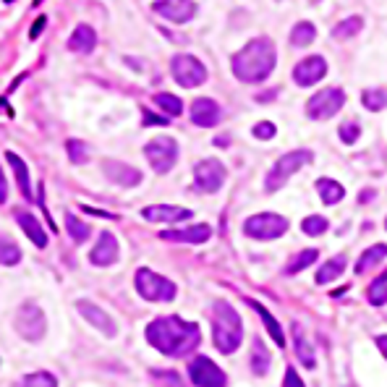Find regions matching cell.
<instances>
[{"instance_id": "6da1fadb", "label": "cell", "mask_w": 387, "mask_h": 387, "mask_svg": "<svg viewBox=\"0 0 387 387\" xmlns=\"http://www.w3.org/2000/svg\"><path fill=\"white\" fill-rule=\"evenodd\" d=\"M147 343L165 356L181 359L189 356L202 343V330L196 322H186L181 317H157L144 330Z\"/></svg>"}, {"instance_id": "7a4b0ae2", "label": "cell", "mask_w": 387, "mask_h": 387, "mask_svg": "<svg viewBox=\"0 0 387 387\" xmlns=\"http://www.w3.org/2000/svg\"><path fill=\"white\" fill-rule=\"evenodd\" d=\"M278 63V50L270 37H257L231 58L233 76L244 84H259L270 76Z\"/></svg>"}, {"instance_id": "3957f363", "label": "cell", "mask_w": 387, "mask_h": 387, "mask_svg": "<svg viewBox=\"0 0 387 387\" xmlns=\"http://www.w3.org/2000/svg\"><path fill=\"white\" fill-rule=\"evenodd\" d=\"M212 343L222 356H231L244 343V322L228 301L212 304Z\"/></svg>"}, {"instance_id": "277c9868", "label": "cell", "mask_w": 387, "mask_h": 387, "mask_svg": "<svg viewBox=\"0 0 387 387\" xmlns=\"http://www.w3.org/2000/svg\"><path fill=\"white\" fill-rule=\"evenodd\" d=\"M311 160H314V155H311L309 149H293V152H285V155L270 168V173H267V178H264V191L267 193L280 191L285 183H288V178L296 176L304 165H309Z\"/></svg>"}, {"instance_id": "5b68a950", "label": "cell", "mask_w": 387, "mask_h": 387, "mask_svg": "<svg viewBox=\"0 0 387 387\" xmlns=\"http://www.w3.org/2000/svg\"><path fill=\"white\" fill-rule=\"evenodd\" d=\"M134 285H136V293L144 298V301H173L176 293H178V288L173 280H168L165 275H160V272L149 270V267H139L136 275H134Z\"/></svg>"}, {"instance_id": "8992f818", "label": "cell", "mask_w": 387, "mask_h": 387, "mask_svg": "<svg viewBox=\"0 0 387 387\" xmlns=\"http://www.w3.org/2000/svg\"><path fill=\"white\" fill-rule=\"evenodd\" d=\"M13 327L16 333L29 340V343H39L45 333H48V320H45V311L39 309V304L34 301H24L19 309H16V317H13Z\"/></svg>"}, {"instance_id": "52a82bcc", "label": "cell", "mask_w": 387, "mask_h": 387, "mask_svg": "<svg viewBox=\"0 0 387 387\" xmlns=\"http://www.w3.org/2000/svg\"><path fill=\"white\" fill-rule=\"evenodd\" d=\"M288 228H291V222L278 212H259L244 222V233L254 241H275L285 236Z\"/></svg>"}, {"instance_id": "ba28073f", "label": "cell", "mask_w": 387, "mask_h": 387, "mask_svg": "<svg viewBox=\"0 0 387 387\" xmlns=\"http://www.w3.org/2000/svg\"><path fill=\"white\" fill-rule=\"evenodd\" d=\"M170 74L176 79V84L183 90H193V87H202L207 81V68L199 58H193L189 52H178L173 55L170 61Z\"/></svg>"}, {"instance_id": "9c48e42d", "label": "cell", "mask_w": 387, "mask_h": 387, "mask_svg": "<svg viewBox=\"0 0 387 387\" xmlns=\"http://www.w3.org/2000/svg\"><path fill=\"white\" fill-rule=\"evenodd\" d=\"M144 157L149 160V165L155 173H170L173 165L178 163V142L173 136H155L144 144Z\"/></svg>"}, {"instance_id": "30bf717a", "label": "cell", "mask_w": 387, "mask_h": 387, "mask_svg": "<svg viewBox=\"0 0 387 387\" xmlns=\"http://www.w3.org/2000/svg\"><path fill=\"white\" fill-rule=\"evenodd\" d=\"M343 105H346V92L340 87H327V90H320L306 100V116L311 121H327L335 113H340Z\"/></svg>"}, {"instance_id": "8fae6325", "label": "cell", "mask_w": 387, "mask_h": 387, "mask_svg": "<svg viewBox=\"0 0 387 387\" xmlns=\"http://www.w3.org/2000/svg\"><path fill=\"white\" fill-rule=\"evenodd\" d=\"M225 178H228V170L215 157H207L202 163H196V168H193V189L202 193L220 191Z\"/></svg>"}, {"instance_id": "7c38bea8", "label": "cell", "mask_w": 387, "mask_h": 387, "mask_svg": "<svg viewBox=\"0 0 387 387\" xmlns=\"http://www.w3.org/2000/svg\"><path fill=\"white\" fill-rule=\"evenodd\" d=\"M189 377L196 387H228V375L207 356H196L189 362Z\"/></svg>"}, {"instance_id": "4fadbf2b", "label": "cell", "mask_w": 387, "mask_h": 387, "mask_svg": "<svg viewBox=\"0 0 387 387\" xmlns=\"http://www.w3.org/2000/svg\"><path fill=\"white\" fill-rule=\"evenodd\" d=\"M76 309H79V314L94 327V330H100V333L107 337H116V333H118L116 320H113L103 306H97V304L87 301V298H81V301H76Z\"/></svg>"}, {"instance_id": "5bb4252c", "label": "cell", "mask_w": 387, "mask_h": 387, "mask_svg": "<svg viewBox=\"0 0 387 387\" xmlns=\"http://www.w3.org/2000/svg\"><path fill=\"white\" fill-rule=\"evenodd\" d=\"M152 11L173 21V24H186L196 16V3L193 0H155Z\"/></svg>"}, {"instance_id": "9a60e30c", "label": "cell", "mask_w": 387, "mask_h": 387, "mask_svg": "<svg viewBox=\"0 0 387 387\" xmlns=\"http://www.w3.org/2000/svg\"><path fill=\"white\" fill-rule=\"evenodd\" d=\"M324 76H327V61L322 55H309L293 68V81L298 87H314Z\"/></svg>"}, {"instance_id": "2e32d148", "label": "cell", "mask_w": 387, "mask_h": 387, "mask_svg": "<svg viewBox=\"0 0 387 387\" xmlns=\"http://www.w3.org/2000/svg\"><path fill=\"white\" fill-rule=\"evenodd\" d=\"M118 254H121V246H118V238L110 231L100 233L97 244L90 251V262L94 267H110L118 262Z\"/></svg>"}, {"instance_id": "e0dca14e", "label": "cell", "mask_w": 387, "mask_h": 387, "mask_svg": "<svg viewBox=\"0 0 387 387\" xmlns=\"http://www.w3.org/2000/svg\"><path fill=\"white\" fill-rule=\"evenodd\" d=\"M189 113H191V123L199 126V129H212V126H218L222 121V107L215 100H209V97L193 100Z\"/></svg>"}, {"instance_id": "ac0fdd59", "label": "cell", "mask_w": 387, "mask_h": 387, "mask_svg": "<svg viewBox=\"0 0 387 387\" xmlns=\"http://www.w3.org/2000/svg\"><path fill=\"white\" fill-rule=\"evenodd\" d=\"M103 173L107 176V181L118 183V186H123V189H131V186H139V183H142V173L134 168V165L121 163V160H105Z\"/></svg>"}, {"instance_id": "d6986e66", "label": "cell", "mask_w": 387, "mask_h": 387, "mask_svg": "<svg viewBox=\"0 0 387 387\" xmlns=\"http://www.w3.org/2000/svg\"><path fill=\"white\" fill-rule=\"evenodd\" d=\"M212 236V228L209 225H189V228H170V231H163L160 238L163 241H170V244H207Z\"/></svg>"}, {"instance_id": "ffe728a7", "label": "cell", "mask_w": 387, "mask_h": 387, "mask_svg": "<svg viewBox=\"0 0 387 387\" xmlns=\"http://www.w3.org/2000/svg\"><path fill=\"white\" fill-rule=\"evenodd\" d=\"M193 212L191 209H186V207H176V205H149L142 209V218L147 222H183V220H189Z\"/></svg>"}, {"instance_id": "44dd1931", "label": "cell", "mask_w": 387, "mask_h": 387, "mask_svg": "<svg viewBox=\"0 0 387 387\" xmlns=\"http://www.w3.org/2000/svg\"><path fill=\"white\" fill-rule=\"evenodd\" d=\"M13 218H16V222L21 225V231L29 236V241L37 246V249H45L48 246V233H45V228L39 225V220L32 215V212H26V209H16L13 212Z\"/></svg>"}, {"instance_id": "7402d4cb", "label": "cell", "mask_w": 387, "mask_h": 387, "mask_svg": "<svg viewBox=\"0 0 387 387\" xmlns=\"http://www.w3.org/2000/svg\"><path fill=\"white\" fill-rule=\"evenodd\" d=\"M97 48V32L90 24H79L74 34L68 37V50L79 52V55H90Z\"/></svg>"}, {"instance_id": "603a6c76", "label": "cell", "mask_w": 387, "mask_h": 387, "mask_svg": "<svg viewBox=\"0 0 387 387\" xmlns=\"http://www.w3.org/2000/svg\"><path fill=\"white\" fill-rule=\"evenodd\" d=\"M6 160H8L13 176H16V183H19V191H21V196H24V202H32L34 193H32V183H29V168H26V163L16 155V152H11V149L6 152Z\"/></svg>"}, {"instance_id": "cb8c5ba5", "label": "cell", "mask_w": 387, "mask_h": 387, "mask_svg": "<svg viewBox=\"0 0 387 387\" xmlns=\"http://www.w3.org/2000/svg\"><path fill=\"white\" fill-rule=\"evenodd\" d=\"M293 348H296V356L298 362L304 364L306 369H314L317 366V356H314V348H311V340L306 337V333H304V327L298 322H293Z\"/></svg>"}, {"instance_id": "d4e9b609", "label": "cell", "mask_w": 387, "mask_h": 387, "mask_svg": "<svg viewBox=\"0 0 387 387\" xmlns=\"http://www.w3.org/2000/svg\"><path fill=\"white\" fill-rule=\"evenodd\" d=\"M246 301H249V304H251V309H254L259 317H262V322H264L267 333H270L272 340H275V346H280V348H283V346H285V335H283V327L278 324V320H275V317H272L270 311L264 309V306H262L259 301H254V298H246Z\"/></svg>"}, {"instance_id": "484cf974", "label": "cell", "mask_w": 387, "mask_h": 387, "mask_svg": "<svg viewBox=\"0 0 387 387\" xmlns=\"http://www.w3.org/2000/svg\"><path fill=\"white\" fill-rule=\"evenodd\" d=\"M387 257V244H375V246H369L366 251L362 254V259L356 262V272L359 275H364V272H369V270H375L377 264H382Z\"/></svg>"}, {"instance_id": "4316f807", "label": "cell", "mask_w": 387, "mask_h": 387, "mask_svg": "<svg viewBox=\"0 0 387 387\" xmlns=\"http://www.w3.org/2000/svg\"><path fill=\"white\" fill-rule=\"evenodd\" d=\"M270 351L264 348V343L259 340V337H254V343H251V359H249V364H251V372L257 377H264L267 372H270Z\"/></svg>"}, {"instance_id": "83f0119b", "label": "cell", "mask_w": 387, "mask_h": 387, "mask_svg": "<svg viewBox=\"0 0 387 387\" xmlns=\"http://www.w3.org/2000/svg\"><path fill=\"white\" fill-rule=\"evenodd\" d=\"M317 193H320V199L324 205H340L346 199V189L333 178H320L317 181Z\"/></svg>"}, {"instance_id": "f1b7e54d", "label": "cell", "mask_w": 387, "mask_h": 387, "mask_svg": "<svg viewBox=\"0 0 387 387\" xmlns=\"http://www.w3.org/2000/svg\"><path fill=\"white\" fill-rule=\"evenodd\" d=\"M346 264H348V259L343 257V254H340V257H333L330 262H324L322 267H320V272H317V285L333 283L335 278H340V275H343Z\"/></svg>"}, {"instance_id": "f546056e", "label": "cell", "mask_w": 387, "mask_h": 387, "mask_svg": "<svg viewBox=\"0 0 387 387\" xmlns=\"http://www.w3.org/2000/svg\"><path fill=\"white\" fill-rule=\"evenodd\" d=\"M291 45L293 48H309L311 42L317 39V26L311 24V21H298L293 29H291Z\"/></svg>"}, {"instance_id": "4dcf8cb0", "label": "cell", "mask_w": 387, "mask_h": 387, "mask_svg": "<svg viewBox=\"0 0 387 387\" xmlns=\"http://www.w3.org/2000/svg\"><path fill=\"white\" fill-rule=\"evenodd\" d=\"M21 262V249L19 244L8 238L6 233H0V264H6V267H16Z\"/></svg>"}, {"instance_id": "1f68e13d", "label": "cell", "mask_w": 387, "mask_h": 387, "mask_svg": "<svg viewBox=\"0 0 387 387\" xmlns=\"http://www.w3.org/2000/svg\"><path fill=\"white\" fill-rule=\"evenodd\" d=\"M155 105L168 118H178L183 113L181 97H176V94H170V92H157V94H155Z\"/></svg>"}, {"instance_id": "d6a6232c", "label": "cell", "mask_w": 387, "mask_h": 387, "mask_svg": "<svg viewBox=\"0 0 387 387\" xmlns=\"http://www.w3.org/2000/svg\"><path fill=\"white\" fill-rule=\"evenodd\" d=\"M317 257H320V251H317V249H304V251H298L296 257L285 264L283 272H285V275H298L301 270H306L309 264H314V262H317Z\"/></svg>"}, {"instance_id": "836d02e7", "label": "cell", "mask_w": 387, "mask_h": 387, "mask_svg": "<svg viewBox=\"0 0 387 387\" xmlns=\"http://www.w3.org/2000/svg\"><path fill=\"white\" fill-rule=\"evenodd\" d=\"M65 231H68V236H71L76 244H84V241L92 236L90 225H87V222H81L74 212H68V215H65Z\"/></svg>"}, {"instance_id": "e575fe53", "label": "cell", "mask_w": 387, "mask_h": 387, "mask_svg": "<svg viewBox=\"0 0 387 387\" xmlns=\"http://www.w3.org/2000/svg\"><path fill=\"white\" fill-rule=\"evenodd\" d=\"M364 26V19L362 16H348V19H343L337 26H333V37L335 39H351L353 34H359Z\"/></svg>"}, {"instance_id": "d590c367", "label": "cell", "mask_w": 387, "mask_h": 387, "mask_svg": "<svg viewBox=\"0 0 387 387\" xmlns=\"http://www.w3.org/2000/svg\"><path fill=\"white\" fill-rule=\"evenodd\" d=\"M13 387H58V379L50 372H32L21 377Z\"/></svg>"}, {"instance_id": "8d00e7d4", "label": "cell", "mask_w": 387, "mask_h": 387, "mask_svg": "<svg viewBox=\"0 0 387 387\" xmlns=\"http://www.w3.org/2000/svg\"><path fill=\"white\" fill-rule=\"evenodd\" d=\"M366 296H369V304H372V306H385L387 304V272H382L379 278H375V283L369 285Z\"/></svg>"}, {"instance_id": "74e56055", "label": "cell", "mask_w": 387, "mask_h": 387, "mask_svg": "<svg viewBox=\"0 0 387 387\" xmlns=\"http://www.w3.org/2000/svg\"><path fill=\"white\" fill-rule=\"evenodd\" d=\"M65 149H68V160H71L74 165L90 163V147L81 142V139H68V142H65Z\"/></svg>"}, {"instance_id": "f35d334b", "label": "cell", "mask_w": 387, "mask_h": 387, "mask_svg": "<svg viewBox=\"0 0 387 387\" xmlns=\"http://www.w3.org/2000/svg\"><path fill=\"white\" fill-rule=\"evenodd\" d=\"M362 103L366 110H385L387 107V92L385 90H364Z\"/></svg>"}, {"instance_id": "ab89813d", "label": "cell", "mask_w": 387, "mask_h": 387, "mask_svg": "<svg viewBox=\"0 0 387 387\" xmlns=\"http://www.w3.org/2000/svg\"><path fill=\"white\" fill-rule=\"evenodd\" d=\"M301 228H304L306 236H322V233L330 228V222H327V218H322V215H309V218L301 222Z\"/></svg>"}, {"instance_id": "60d3db41", "label": "cell", "mask_w": 387, "mask_h": 387, "mask_svg": "<svg viewBox=\"0 0 387 387\" xmlns=\"http://www.w3.org/2000/svg\"><path fill=\"white\" fill-rule=\"evenodd\" d=\"M340 142L343 144H353L359 142V136H362V129H359V123H353V121H346L343 126H340Z\"/></svg>"}, {"instance_id": "b9f144b4", "label": "cell", "mask_w": 387, "mask_h": 387, "mask_svg": "<svg viewBox=\"0 0 387 387\" xmlns=\"http://www.w3.org/2000/svg\"><path fill=\"white\" fill-rule=\"evenodd\" d=\"M275 123H270V121H259L257 126H254V136L257 139H272L275 136Z\"/></svg>"}, {"instance_id": "7bdbcfd3", "label": "cell", "mask_w": 387, "mask_h": 387, "mask_svg": "<svg viewBox=\"0 0 387 387\" xmlns=\"http://www.w3.org/2000/svg\"><path fill=\"white\" fill-rule=\"evenodd\" d=\"M283 387H306V385H304V379L298 377L296 369L288 366V369H285V377H283Z\"/></svg>"}, {"instance_id": "ee69618b", "label": "cell", "mask_w": 387, "mask_h": 387, "mask_svg": "<svg viewBox=\"0 0 387 387\" xmlns=\"http://www.w3.org/2000/svg\"><path fill=\"white\" fill-rule=\"evenodd\" d=\"M165 126L168 123V116H152L149 110H144V126Z\"/></svg>"}, {"instance_id": "f6af8a7d", "label": "cell", "mask_w": 387, "mask_h": 387, "mask_svg": "<svg viewBox=\"0 0 387 387\" xmlns=\"http://www.w3.org/2000/svg\"><path fill=\"white\" fill-rule=\"evenodd\" d=\"M152 377H157V379H168L170 385H181V377L176 375V372H152Z\"/></svg>"}, {"instance_id": "bcb514c9", "label": "cell", "mask_w": 387, "mask_h": 387, "mask_svg": "<svg viewBox=\"0 0 387 387\" xmlns=\"http://www.w3.org/2000/svg\"><path fill=\"white\" fill-rule=\"evenodd\" d=\"M45 24H48V19H45V16H39L37 21H34V26L29 29V39H37L39 34H42V29H45Z\"/></svg>"}, {"instance_id": "7dc6e473", "label": "cell", "mask_w": 387, "mask_h": 387, "mask_svg": "<svg viewBox=\"0 0 387 387\" xmlns=\"http://www.w3.org/2000/svg\"><path fill=\"white\" fill-rule=\"evenodd\" d=\"M8 202V181H6V173L0 168V205Z\"/></svg>"}, {"instance_id": "c3c4849f", "label": "cell", "mask_w": 387, "mask_h": 387, "mask_svg": "<svg viewBox=\"0 0 387 387\" xmlns=\"http://www.w3.org/2000/svg\"><path fill=\"white\" fill-rule=\"evenodd\" d=\"M84 212H90V215H97V218H105V220H118V215L113 212H105V209H94V207H81Z\"/></svg>"}, {"instance_id": "681fc988", "label": "cell", "mask_w": 387, "mask_h": 387, "mask_svg": "<svg viewBox=\"0 0 387 387\" xmlns=\"http://www.w3.org/2000/svg\"><path fill=\"white\" fill-rule=\"evenodd\" d=\"M375 343H377V348L382 351V356L387 359V335H377V337H375Z\"/></svg>"}, {"instance_id": "f907efd6", "label": "cell", "mask_w": 387, "mask_h": 387, "mask_svg": "<svg viewBox=\"0 0 387 387\" xmlns=\"http://www.w3.org/2000/svg\"><path fill=\"white\" fill-rule=\"evenodd\" d=\"M372 193H375L372 189H366V191H364V196H362V202H369V199H372Z\"/></svg>"}, {"instance_id": "816d5d0a", "label": "cell", "mask_w": 387, "mask_h": 387, "mask_svg": "<svg viewBox=\"0 0 387 387\" xmlns=\"http://www.w3.org/2000/svg\"><path fill=\"white\" fill-rule=\"evenodd\" d=\"M311 3H320V0H311Z\"/></svg>"}, {"instance_id": "f5cc1de1", "label": "cell", "mask_w": 387, "mask_h": 387, "mask_svg": "<svg viewBox=\"0 0 387 387\" xmlns=\"http://www.w3.org/2000/svg\"><path fill=\"white\" fill-rule=\"evenodd\" d=\"M385 228H387V220H385Z\"/></svg>"}, {"instance_id": "db71d44e", "label": "cell", "mask_w": 387, "mask_h": 387, "mask_svg": "<svg viewBox=\"0 0 387 387\" xmlns=\"http://www.w3.org/2000/svg\"><path fill=\"white\" fill-rule=\"evenodd\" d=\"M6 3H11V0H6Z\"/></svg>"}]
</instances>
